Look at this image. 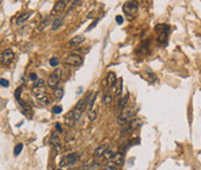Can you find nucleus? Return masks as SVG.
I'll use <instances>...</instances> for the list:
<instances>
[{"mask_svg": "<svg viewBox=\"0 0 201 170\" xmlns=\"http://www.w3.org/2000/svg\"><path fill=\"white\" fill-rule=\"evenodd\" d=\"M138 9V2H135V1H127V2H125L124 6H123V11H124V13L126 14L128 20H133V19L137 17Z\"/></svg>", "mask_w": 201, "mask_h": 170, "instance_id": "1", "label": "nucleus"}, {"mask_svg": "<svg viewBox=\"0 0 201 170\" xmlns=\"http://www.w3.org/2000/svg\"><path fill=\"white\" fill-rule=\"evenodd\" d=\"M61 74H62L61 68H57V70H55V71L52 72V73L50 74L49 79H48L49 87H51V88H53V89H55V87H57V85L59 83L60 79H61Z\"/></svg>", "mask_w": 201, "mask_h": 170, "instance_id": "2", "label": "nucleus"}, {"mask_svg": "<svg viewBox=\"0 0 201 170\" xmlns=\"http://www.w3.org/2000/svg\"><path fill=\"white\" fill-rule=\"evenodd\" d=\"M65 63L67 65H69V66H79V65L82 64V58L79 56V55L72 53V55L66 57Z\"/></svg>", "mask_w": 201, "mask_h": 170, "instance_id": "3", "label": "nucleus"}, {"mask_svg": "<svg viewBox=\"0 0 201 170\" xmlns=\"http://www.w3.org/2000/svg\"><path fill=\"white\" fill-rule=\"evenodd\" d=\"M132 116V111L131 109L128 108V106H126L125 109L121 110V113L119 115V118H118V123H120V124H127L128 121H130V118H131Z\"/></svg>", "mask_w": 201, "mask_h": 170, "instance_id": "4", "label": "nucleus"}, {"mask_svg": "<svg viewBox=\"0 0 201 170\" xmlns=\"http://www.w3.org/2000/svg\"><path fill=\"white\" fill-rule=\"evenodd\" d=\"M14 59V52L12 50H5L1 55V64L2 65H11Z\"/></svg>", "mask_w": 201, "mask_h": 170, "instance_id": "5", "label": "nucleus"}, {"mask_svg": "<svg viewBox=\"0 0 201 170\" xmlns=\"http://www.w3.org/2000/svg\"><path fill=\"white\" fill-rule=\"evenodd\" d=\"M123 162H124V154H123V153H115L113 156L111 157L110 163H109V164L115 165V167L117 168V167H119V165H121Z\"/></svg>", "mask_w": 201, "mask_h": 170, "instance_id": "6", "label": "nucleus"}, {"mask_svg": "<svg viewBox=\"0 0 201 170\" xmlns=\"http://www.w3.org/2000/svg\"><path fill=\"white\" fill-rule=\"evenodd\" d=\"M89 96H90V93H88L84 97H83L82 99H80L79 102H77V104H76L75 109H77V110H80V111H84L86 110V108H87V105H88V101H89Z\"/></svg>", "mask_w": 201, "mask_h": 170, "instance_id": "7", "label": "nucleus"}, {"mask_svg": "<svg viewBox=\"0 0 201 170\" xmlns=\"http://www.w3.org/2000/svg\"><path fill=\"white\" fill-rule=\"evenodd\" d=\"M66 7H67V1H65V0L57 1L55 4V7L52 9V13H62Z\"/></svg>", "mask_w": 201, "mask_h": 170, "instance_id": "8", "label": "nucleus"}, {"mask_svg": "<svg viewBox=\"0 0 201 170\" xmlns=\"http://www.w3.org/2000/svg\"><path fill=\"white\" fill-rule=\"evenodd\" d=\"M44 86H45V81L43 79H38L34 86V93H36L37 95H41L44 89Z\"/></svg>", "mask_w": 201, "mask_h": 170, "instance_id": "9", "label": "nucleus"}, {"mask_svg": "<svg viewBox=\"0 0 201 170\" xmlns=\"http://www.w3.org/2000/svg\"><path fill=\"white\" fill-rule=\"evenodd\" d=\"M84 41V37L81 35L79 36H75V37H73L71 41H69L68 45L69 46H72V48H75V46H79V45H81Z\"/></svg>", "mask_w": 201, "mask_h": 170, "instance_id": "10", "label": "nucleus"}, {"mask_svg": "<svg viewBox=\"0 0 201 170\" xmlns=\"http://www.w3.org/2000/svg\"><path fill=\"white\" fill-rule=\"evenodd\" d=\"M106 150H108V146H106V145H101V146H98L96 148L95 153H94V156H95L96 159H101V157L104 156Z\"/></svg>", "mask_w": 201, "mask_h": 170, "instance_id": "11", "label": "nucleus"}, {"mask_svg": "<svg viewBox=\"0 0 201 170\" xmlns=\"http://www.w3.org/2000/svg\"><path fill=\"white\" fill-rule=\"evenodd\" d=\"M128 99H130V94H128V93H127L125 96L119 99V101H118V109H119V110H123V109H125V108L127 106Z\"/></svg>", "mask_w": 201, "mask_h": 170, "instance_id": "12", "label": "nucleus"}, {"mask_svg": "<svg viewBox=\"0 0 201 170\" xmlns=\"http://www.w3.org/2000/svg\"><path fill=\"white\" fill-rule=\"evenodd\" d=\"M137 123H138L137 121H132L128 125H125V128L121 130V134L125 135L127 132H131L132 130H134V128H137Z\"/></svg>", "mask_w": 201, "mask_h": 170, "instance_id": "13", "label": "nucleus"}, {"mask_svg": "<svg viewBox=\"0 0 201 170\" xmlns=\"http://www.w3.org/2000/svg\"><path fill=\"white\" fill-rule=\"evenodd\" d=\"M106 80H108V83H109L110 87H115L116 83H117V77H116V74H115L113 72H110V73L108 74Z\"/></svg>", "mask_w": 201, "mask_h": 170, "instance_id": "14", "label": "nucleus"}, {"mask_svg": "<svg viewBox=\"0 0 201 170\" xmlns=\"http://www.w3.org/2000/svg\"><path fill=\"white\" fill-rule=\"evenodd\" d=\"M104 105H110L112 103V95L110 94V92H105L103 95V99H102Z\"/></svg>", "mask_w": 201, "mask_h": 170, "instance_id": "15", "label": "nucleus"}, {"mask_svg": "<svg viewBox=\"0 0 201 170\" xmlns=\"http://www.w3.org/2000/svg\"><path fill=\"white\" fill-rule=\"evenodd\" d=\"M169 29H170V27L169 28H166V30L164 29V30H162L161 31V34H159V42L162 44V43H164L166 41V38H168V35H169Z\"/></svg>", "mask_w": 201, "mask_h": 170, "instance_id": "16", "label": "nucleus"}, {"mask_svg": "<svg viewBox=\"0 0 201 170\" xmlns=\"http://www.w3.org/2000/svg\"><path fill=\"white\" fill-rule=\"evenodd\" d=\"M30 15H31V13L30 12H26V13H22V14L17 17V24H22L23 22H26L30 17Z\"/></svg>", "mask_w": 201, "mask_h": 170, "instance_id": "17", "label": "nucleus"}, {"mask_svg": "<svg viewBox=\"0 0 201 170\" xmlns=\"http://www.w3.org/2000/svg\"><path fill=\"white\" fill-rule=\"evenodd\" d=\"M51 145L52 146H55V148H60L61 147V143H60V140H59V138H58V135L55 134H53L52 137H51Z\"/></svg>", "mask_w": 201, "mask_h": 170, "instance_id": "18", "label": "nucleus"}, {"mask_svg": "<svg viewBox=\"0 0 201 170\" xmlns=\"http://www.w3.org/2000/svg\"><path fill=\"white\" fill-rule=\"evenodd\" d=\"M67 160H68V164L74 165L77 161V153H72V154L67 155Z\"/></svg>", "mask_w": 201, "mask_h": 170, "instance_id": "19", "label": "nucleus"}, {"mask_svg": "<svg viewBox=\"0 0 201 170\" xmlns=\"http://www.w3.org/2000/svg\"><path fill=\"white\" fill-rule=\"evenodd\" d=\"M62 22H64V19H62V17H57V19H55V21L52 22V30H55V29L59 28L62 24Z\"/></svg>", "mask_w": 201, "mask_h": 170, "instance_id": "20", "label": "nucleus"}, {"mask_svg": "<svg viewBox=\"0 0 201 170\" xmlns=\"http://www.w3.org/2000/svg\"><path fill=\"white\" fill-rule=\"evenodd\" d=\"M53 94H55V97L60 99L64 96V89L60 88V87H55V89H53Z\"/></svg>", "mask_w": 201, "mask_h": 170, "instance_id": "21", "label": "nucleus"}, {"mask_svg": "<svg viewBox=\"0 0 201 170\" xmlns=\"http://www.w3.org/2000/svg\"><path fill=\"white\" fill-rule=\"evenodd\" d=\"M22 149H23V145H22V143H17V145L15 146V148H14V155L15 156L20 155V153L22 152Z\"/></svg>", "mask_w": 201, "mask_h": 170, "instance_id": "22", "label": "nucleus"}, {"mask_svg": "<svg viewBox=\"0 0 201 170\" xmlns=\"http://www.w3.org/2000/svg\"><path fill=\"white\" fill-rule=\"evenodd\" d=\"M22 90H23V87H19L16 90H15V97L17 101H20L21 99V94H22Z\"/></svg>", "mask_w": 201, "mask_h": 170, "instance_id": "23", "label": "nucleus"}, {"mask_svg": "<svg viewBox=\"0 0 201 170\" xmlns=\"http://www.w3.org/2000/svg\"><path fill=\"white\" fill-rule=\"evenodd\" d=\"M67 165H69L68 164V160H67V156H64L61 159V162H60V167H67Z\"/></svg>", "mask_w": 201, "mask_h": 170, "instance_id": "24", "label": "nucleus"}, {"mask_svg": "<svg viewBox=\"0 0 201 170\" xmlns=\"http://www.w3.org/2000/svg\"><path fill=\"white\" fill-rule=\"evenodd\" d=\"M139 142H140V139L139 138H135V139H133L131 141L127 143V147H131V146H134V145H138Z\"/></svg>", "mask_w": 201, "mask_h": 170, "instance_id": "25", "label": "nucleus"}, {"mask_svg": "<svg viewBox=\"0 0 201 170\" xmlns=\"http://www.w3.org/2000/svg\"><path fill=\"white\" fill-rule=\"evenodd\" d=\"M58 64H59V59H58V58H52V59L50 60V65H51L52 67L58 66Z\"/></svg>", "mask_w": 201, "mask_h": 170, "instance_id": "26", "label": "nucleus"}, {"mask_svg": "<svg viewBox=\"0 0 201 170\" xmlns=\"http://www.w3.org/2000/svg\"><path fill=\"white\" fill-rule=\"evenodd\" d=\"M48 22H49V19H48V17H46L45 20H43V21H42V24L39 26V30H43V29L45 28V27H46V26L49 24Z\"/></svg>", "mask_w": 201, "mask_h": 170, "instance_id": "27", "label": "nucleus"}, {"mask_svg": "<svg viewBox=\"0 0 201 170\" xmlns=\"http://www.w3.org/2000/svg\"><path fill=\"white\" fill-rule=\"evenodd\" d=\"M0 86H2V87H8V86H9V82L7 81L6 79H0Z\"/></svg>", "mask_w": 201, "mask_h": 170, "instance_id": "28", "label": "nucleus"}, {"mask_svg": "<svg viewBox=\"0 0 201 170\" xmlns=\"http://www.w3.org/2000/svg\"><path fill=\"white\" fill-rule=\"evenodd\" d=\"M62 111V108L60 105H55L53 108V113H61Z\"/></svg>", "mask_w": 201, "mask_h": 170, "instance_id": "29", "label": "nucleus"}, {"mask_svg": "<svg viewBox=\"0 0 201 170\" xmlns=\"http://www.w3.org/2000/svg\"><path fill=\"white\" fill-rule=\"evenodd\" d=\"M121 88H123V80H120V86H119V89H117V92H116V96L121 95Z\"/></svg>", "mask_w": 201, "mask_h": 170, "instance_id": "30", "label": "nucleus"}, {"mask_svg": "<svg viewBox=\"0 0 201 170\" xmlns=\"http://www.w3.org/2000/svg\"><path fill=\"white\" fill-rule=\"evenodd\" d=\"M97 23H98V20H96V21H94V22H93V24H90L89 27L87 28V31H90L91 29H94V28H95V27H96V26H97Z\"/></svg>", "mask_w": 201, "mask_h": 170, "instance_id": "31", "label": "nucleus"}, {"mask_svg": "<svg viewBox=\"0 0 201 170\" xmlns=\"http://www.w3.org/2000/svg\"><path fill=\"white\" fill-rule=\"evenodd\" d=\"M116 21H117V23L121 24V23L124 22V17H123L121 15H117V16H116Z\"/></svg>", "mask_w": 201, "mask_h": 170, "instance_id": "32", "label": "nucleus"}, {"mask_svg": "<svg viewBox=\"0 0 201 170\" xmlns=\"http://www.w3.org/2000/svg\"><path fill=\"white\" fill-rule=\"evenodd\" d=\"M29 78H30V80H33V81H37L38 79H37V74L36 73H31L30 75H29Z\"/></svg>", "mask_w": 201, "mask_h": 170, "instance_id": "33", "label": "nucleus"}, {"mask_svg": "<svg viewBox=\"0 0 201 170\" xmlns=\"http://www.w3.org/2000/svg\"><path fill=\"white\" fill-rule=\"evenodd\" d=\"M104 170H117V168L115 165H111V164H108V167L105 168Z\"/></svg>", "mask_w": 201, "mask_h": 170, "instance_id": "34", "label": "nucleus"}, {"mask_svg": "<svg viewBox=\"0 0 201 170\" xmlns=\"http://www.w3.org/2000/svg\"><path fill=\"white\" fill-rule=\"evenodd\" d=\"M55 128H57L59 132H62V128H61V126H60V124H59V123H57V124H55Z\"/></svg>", "mask_w": 201, "mask_h": 170, "instance_id": "35", "label": "nucleus"}]
</instances>
